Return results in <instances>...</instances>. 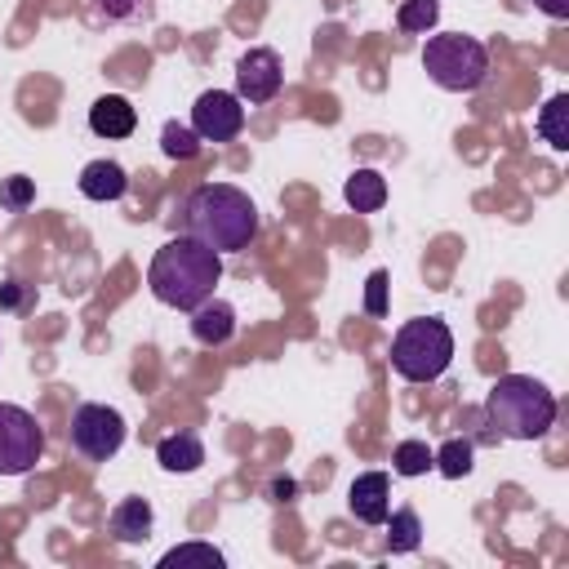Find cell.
I'll list each match as a JSON object with an SVG mask.
<instances>
[{
  "label": "cell",
  "mask_w": 569,
  "mask_h": 569,
  "mask_svg": "<svg viewBox=\"0 0 569 569\" xmlns=\"http://www.w3.org/2000/svg\"><path fill=\"white\" fill-rule=\"evenodd\" d=\"M218 280H222V253H213L196 236L164 240L156 249L151 267H147L151 298L164 302V307H173V311H196L204 298H213Z\"/></svg>",
  "instance_id": "1"
},
{
  "label": "cell",
  "mask_w": 569,
  "mask_h": 569,
  "mask_svg": "<svg viewBox=\"0 0 569 569\" xmlns=\"http://www.w3.org/2000/svg\"><path fill=\"white\" fill-rule=\"evenodd\" d=\"M182 218H187V236H196L213 253L249 249V240L262 227L258 204L249 200V191H240L231 182H204V187H196L187 196V204H182Z\"/></svg>",
  "instance_id": "2"
},
{
  "label": "cell",
  "mask_w": 569,
  "mask_h": 569,
  "mask_svg": "<svg viewBox=\"0 0 569 569\" xmlns=\"http://www.w3.org/2000/svg\"><path fill=\"white\" fill-rule=\"evenodd\" d=\"M485 418L507 440H542L556 422V396L529 373H502L485 396Z\"/></svg>",
  "instance_id": "3"
},
{
  "label": "cell",
  "mask_w": 569,
  "mask_h": 569,
  "mask_svg": "<svg viewBox=\"0 0 569 569\" xmlns=\"http://www.w3.org/2000/svg\"><path fill=\"white\" fill-rule=\"evenodd\" d=\"M453 360V333L440 316L405 320L391 338V369L405 382H436Z\"/></svg>",
  "instance_id": "4"
},
{
  "label": "cell",
  "mask_w": 569,
  "mask_h": 569,
  "mask_svg": "<svg viewBox=\"0 0 569 569\" xmlns=\"http://www.w3.org/2000/svg\"><path fill=\"white\" fill-rule=\"evenodd\" d=\"M422 71L449 93H471L489 80V49L476 36L440 31V36H427L422 44Z\"/></svg>",
  "instance_id": "5"
},
{
  "label": "cell",
  "mask_w": 569,
  "mask_h": 569,
  "mask_svg": "<svg viewBox=\"0 0 569 569\" xmlns=\"http://www.w3.org/2000/svg\"><path fill=\"white\" fill-rule=\"evenodd\" d=\"M124 413L120 409H111V405H76V413H71V427H67V440H71V449L80 453V458H89V462H107V458H116L120 453V445H124Z\"/></svg>",
  "instance_id": "6"
},
{
  "label": "cell",
  "mask_w": 569,
  "mask_h": 569,
  "mask_svg": "<svg viewBox=\"0 0 569 569\" xmlns=\"http://www.w3.org/2000/svg\"><path fill=\"white\" fill-rule=\"evenodd\" d=\"M44 453V431L36 413L0 400V476H27Z\"/></svg>",
  "instance_id": "7"
},
{
  "label": "cell",
  "mask_w": 569,
  "mask_h": 569,
  "mask_svg": "<svg viewBox=\"0 0 569 569\" xmlns=\"http://www.w3.org/2000/svg\"><path fill=\"white\" fill-rule=\"evenodd\" d=\"M284 84V67H280V53L258 44V49H244L236 58V98L249 102V107H262L280 93Z\"/></svg>",
  "instance_id": "8"
},
{
  "label": "cell",
  "mask_w": 569,
  "mask_h": 569,
  "mask_svg": "<svg viewBox=\"0 0 569 569\" xmlns=\"http://www.w3.org/2000/svg\"><path fill=\"white\" fill-rule=\"evenodd\" d=\"M191 129L200 133V142H231L244 129V107L231 89H204L191 107Z\"/></svg>",
  "instance_id": "9"
},
{
  "label": "cell",
  "mask_w": 569,
  "mask_h": 569,
  "mask_svg": "<svg viewBox=\"0 0 569 569\" xmlns=\"http://www.w3.org/2000/svg\"><path fill=\"white\" fill-rule=\"evenodd\" d=\"M347 507L360 525H382L391 516V480L387 471H365L347 485Z\"/></svg>",
  "instance_id": "10"
},
{
  "label": "cell",
  "mask_w": 569,
  "mask_h": 569,
  "mask_svg": "<svg viewBox=\"0 0 569 569\" xmlns=\"http://www.w3.org/2000/svg\"><path fill=\"white\" fill-rule=\"evenodd\" d=\"M231 333H236V307L227 298H204L191 311V338L200 347H222L231 342Z\"/></svg>",
  "instance_id": "11"
},
{
  "label": "cell",
  "mask_w": 569,
  "mask_h": 569,
  "mask_svg": "<svg viewBox=\"0 0 569 569\" xmlns=\"http://www.w3.org/2000/svg\"><path fill=\"white\" fill-rule=\"evenodd\" d=\"M151 525H156V511H151L147 498H120L107 516V529H111L116 542H147Z\"/></svg>",
  "instance_id": "12"
},
{
  "label": "cell",
  "mask_w": 569,
  "mask_h": 569,
  "mask_svg": "<svg viewBox=\"0 0 569 569\" xmlns=\"http://www.w3.org/2000/svg\"><path fill=\"white\" fill-rule=\"evenodd\" d=\"M133 124H138V111H133V102L120 98V93H102V98L89 107V129H93L98 138H129Z\"/></svg>",
  "instance_id": "13"
},
{
  "label": "cell",
  "mask_w": 569,
  "mask_h": 569,
  "mask_svg": "<svg viewBox=\"0 0 569 569\" xmlns=\"http://www.w3.org/2000/svg\"><path fill=\"white\" fill-rule=\"evenodd\" d=\"M124 191H129L124 164H116V160H89V164L80 169V196H84V200L107 204V200H120Z\"/></svg>",
  "instance_id": "14"
},
{
  "label": "cell",
  "mask_w": 569,
  "mask_h": 569,
  "mask_svg": "<svg viewBox=\"0 0 569 569\" xmlns=\"http://www.w3.org/2000/svg\"><path fill=\"white\" fill-rule=\"evenodd\" d=\"M156 462H160L164 471H178V476L200 471V467H204V445H200L196 431H173V436H164V440L156 445Z\"/></svg>",
  "instance_id": "15"
},
{
  "label": "cell",
  "mask_w": 569,
  "mask_h": 569,
  "mask_svg": "<svg viewBox=\"0 0 569 569\" xmlns=\"http://www.w3.org/2000/svg\"><path fill=\"white\" fill-rule=\"evenodd\" d=\"M342 196H347V204H351L356 213H378V209L387 204V178H382L378 169H356V173L347 178Z\"/></svg>",
  "instance_id": "16"
},
{
  "label": "cell",
  "mask_w": 569,
  "mask_h": 569,
  "mask_svg": "<svg viewBox=\"0 0 569 569\" xmlns=\"http://www.w3.org/2000/svg\"><path fill=\"white\" fill-rule=\"evenodd\" d=\"M538 133L551 151H569V93H551L538 111Z\"/></svg>",
  "instance_id": "17"
},
{
  "label": "cell",
  "mask_w": 569,
  "mask_h": 569,
  "mask_svg": "<svg viewBox=\"0 0 569 569\" xmlns=\"http://www.w3.org/2000/svg\"><path fill=\"white\" fill-rule=\"evenodd\" d=\"M382 525H387V551H391V556L418 551V542H422V520H418V511H413V507L391 511Z\"/></svg>",
  "instance_id": "18"
},
{
  "label": "cell",
  "mask_w": 569,
  "mask_h": 569,
  "mask_svg": "<svg viewBox=\"0 0 569 569\" xmlns=\"http://www.w3.org/2000/svg\"><path fill=\"white\" fill-rule=\"evenodd\" d=\"M471 453H476V445H471L467 436H453V440H445L440 449H431V467H436L440 476H449V480H462V476L476 467Z\"/></svg>",
  "instance_id": "19"
},
{
  "label": "cell",
  "mask_w": 569,
  "mask_h": 569,
  "mask_svg": "<svg viewBox=\"0 0 569 569\" xmlns=\"http://www.w3.org/2000/svg\"><path fill=\"white\" fill-rule=\"evenodd\" d=\"M89 9L98 22L129 27V22H147L156 13V0H89Z\"/></svg>",
  "instance_id": "20"
},
{
  "label": "cell",
  "mask_w": 569,
  "mask_h": 569,
  "mask_svg": "<svg viewBox=\"0 0 569 569\" xmlns=\"http://www.w3.org/2000/svg\"><path fill=\"white\" fill-rule=\"evenodd\" d=\"M440 18V0H400L396 9V27L409 31V36H427Z\"/></svg>",
  "instance_id": "21"
},
{
  "label": "cell",
  "mask_w": 569,
  "mask_h": 569,
  "mask_svg": "<svg viewBox=\"0 0 569 569\" xmlns=\"http://www.w3.org/2000/svg\"><path fill=\"white\" fill-rule=\"evenodd\" d=\"M160 147H164L169 160H196V156H200V133H196L191 124L169 120V124L160 129Z\"/></svg>",
  "instance_id": "22"
},
{
  "label": "cell",
  "mask_w": 569,
  "mask_h": 569,
  "mask_svg": "<svg viewBox=\"0 0 569 569\" xmlns=\"http://www.w3.org/2000/svg\"><path fill=\"white\" fill-rule=\"evenodd\" d=\"M431 467V449L427 440H400L396 453H391V471L396 476H422Z\"/></svg>",
  "instance_id": "23"
},
{
  "label": "cell",
  "mask_w": 569,
  "mask_h": 569,
  "mask_svg": "<svg viewBox=\"0 0 569 569\" xmlns=\"http://www.w3.org/2000/svg\"><path fill=\"white\" fill-rule=\"evenodd\" d=\"M173 565H209V569H218L222 565V551L209 547V542H182V547H173V551L160 556V569H173Z\"/></svg>",
  "instance_id": "24"
},
{
  "label": "cell",
  "mask_w": 569,
  "mask_h": 569,
  "mask_svg": "<svg viewBox=\"0 0 569 569\" xmlns=\"http://www.w3.org/2000/svg\"><path fill=\"white\" fill-rule=\"evenodd\" d=\"M31 200H36V182H31V178H22V173H13V178H0V209H9V213H22Z\"/></svg>",
  "instance_id": "25"
},
{
  "label": "cell",
  "mask_w": 569,
  "mask_h": 569,
  "mask_svg": "<svg viewBox=\"0 0 569 569\" xmlns=\"http://www.w3.org/2000/svg\"><path fill=\"white\" fill-rule=\"evenodd\" d=\"M31 298H36V284H27V280H18V276L0 284V311H22Z\"/></svg>",
  "instance_id": "26"
},
{
  "label": "cell",
  "mask_w": 569,
  "mask_h": 569,
  "mask_svg": "<svg viewBox=\"0 0 569 569\" xmlns=\"http://www.w3.org/2000/svg\"><path fill=\"white\" fill-rule=\"evenodd\" d=\"M365 311L369 316H387V271H373L365 284Z\"/></svg>",
  "instance_id": "27"
},
{
  "label": "cell",
  "mask_w": 569,
  "mask_h": 569,
  "mask_svg": "<svg viewBox=\"0 0 569 569\" xmlns=\"http://www.w3.org/2000/svg\"><path fill=\"white\" fill-rule=\"evenodd\" d=\"M267 493H271V502H293V493H298V480H293V476H271Z\"/></svg>",
  "instance_id": "28"
},
{
  "label": "cell",
  "mask_w": 569,
  "mask_h": 569,
  "mask_svg": "<svg viewBox=\"0 0 569 569\" xmlns=\"http://www.w3.org/2000/svg\"><path fill=\"white\" fill-rule=\"evenodd\" d=\"M533 4H538L547 18H556V22H565V18H569V0H533Z\"/></svg>",
  "instance_id": "29"
}]
</instances>
